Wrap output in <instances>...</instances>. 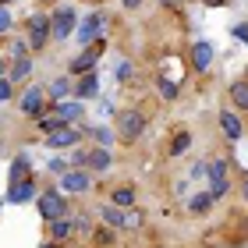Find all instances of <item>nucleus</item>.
<instances>
[{"label":"nucleus","mask_w":248,"mask_h":248,"mask_svg":"<svg viewBox=\"0 0 248 248\" xmlns=\"http://www.w3.org/2000/svg\"><path fill=\"white\" fill-rule=\"evenodd\" d=\"M25 32H29V39H25L29 50H46V39H50V15H43V11L29 15Z\"/></svg>","instance_id":"nucleus-6"},{"label":"nucleus","mask_w":248,"mask_h":248,"mask_svg":"<svg viewBox=\"0 0 248 248\" xmlns=\"http://www.w3.org/2000/svg\"><path fill=\"white\" fill-rule=\"evenodd\" d=\"M29 170H32V167H29V156H25V153H18V156H15V163H11V185L29 181V177H32Z\"/></svg>","instance_id":"nucleus-19"},{"label":"nucleus","mask_w":248,"mask_h":248,"mask_svg":"<svg viewBox=\"0 0 248 248\" xmlns=\"http://www.w3.org/2000/svg\"><path fill=\"white\" fill-rule=\"evenodd\" d=\"M110 206H117V209H131L135 206V188L131 185H121L110 191Z\"/></svg>","instance_id":"nucleus-18"},{"label":"nucleus","mask_w":248,"mask_h":248,"mask_svg":"<svg viewBox=\"0 0 248 248\" xmlns=\"http://www.w3.org/2000/svg\"><path fill=\"white\" fill-rule=\"evenodd\" d=\"M61 188L67 191V195H82V191L93 188V174L78 170V167H67V170L61 174Z\"/></svg>","instance_id":"nucleus-11"},{"label":"nucleus","mask_w":248,"mask_h":248,"mask_svg":"<svg viewBox=\"0 0 248 248\" xmlns=\"http://www.w3.org/2000/svg\"><path fill=\"white\" fill-rule=\"evenodd\" d=\"M114 121H117L114 124V135L121 142H135L145 131V114H142V110H121Z\"/></svg>","instance_id":"nucleus-5"},{"label":"nucleus","mask_w":248,"mask_h":248,"mask_svg":"<svg viewBox=\"0 0 248 248\" xmlns=\"http://www.w3.org/2000/svg\"><path fill=\"white\" fill-rule=\"evenodd\" d=\"M50 170L53 174H64L67 170V160H61V156H57V160H50Z\"/></svg>","instance_id":"nucleus-33"},{"label":"nucleus","mask_w":248,"mask_h":248,"mask_svg":"<svg viewBox=\"0 0 248 248\" xmlns=\"http://www.w3.org/2000/svg\"><path fill=\"white\" fill-rule=\"evenodd\" d=\"M75 145H82V131L71 128V124H64V128H57V131L46 135V149H53V153L75 149Z\"/></svg>","instance_id":"nucleus-9"},{"label":"nucleus","mask_w":248,"mask_h":248,"mask_svg":"<svg viewBox=\"0 0 248 248\" xmlns=\"http://www.w3.org/2000/svg\"><path fill=\"white\" fill-rule=\"evenodd\" d=\"M75 29H78V11H75V4L53 7V15H50V36L53 39H71Z\"/></svg>","instance_id":"nucleus-3"},{"label":"nucleus","mask_w":248,"mask_h":248,"mask_svg":"<svg viewBox=\"0 0 248 248\" xmlns=\"http://www.w3.org/2000/svg\"><path fill=\"white\" fill-rule=\"evenodd\" d=\"M99 217H103V223H110V227H117V231L139 227V223H142L139 213H124V209H117V206H103V209H99Z\"/></svg>","instance_id":"nucleus-13"},{"label":"nucleus","mask_w":248,"mask_h":248,"mask_svg":"<svg viewBox=\"0 0 248 248\" xmlns=\"http://www.w3.org/2000/svg\"><path fill=\"white\" fill-rule=\"evenodd\" d=\"M71 78H57V82H50V89H46V99H53V103H64V96L71 93Z\"/></svg>","instance_id":"nucleus-23"},{"label":"nucleus","mask_w":248,"mask_h":248,"mask_svg":"<svg viewBox=\"0 0 248 248\" xmlns=\"http://www.w3.org/2000/svg\"><path fill=\"white\" fill-rule=\"evenodd\" d=\"M11 96H15V82H11V78H0V103H7Z\"/></svg>","instance_id":"nucleus-29"},{"label":"nucleus","mask_w":248,"mask_h":248,"mask_svg":"<svg viewBox=\"0 0 248 248\" xmlns=\"http://www.w3.org/2000/svg\"><path fill=\"white\" fill-rule=\"evenodd\" d=\"M217 117H220V131L227 135L231 142H238L241 135H245V121L238 117V110H220Z\"/></svg>","instance_id":"nucleus-14"},{"label":"nucleus","mask_w":248,"mask_h":248,"mask_svg":"<svg viewBox=\"0 0 248 248\" xmlns=\"http://www.w3.org/2000/svg\"><path fill=\"white\" fill-rule=\"evenodd\" d=\"M188 149H191V131H177L174 142H170V149H167V156H185Z\"/></svg>","instance_id":"nucleus-25"},{"label":"nucleus","mask_w":248,"mask_h":248,"mask_svg":"<svg viewBox=\"0 0 248 248\" xmlns=\"http://www.w3.org/2000/svg\"><path fill=\"white\" fill-rule=\"evenodd\" d=\"M128 78H135V64L131 61H121L117 64V82H128Z\"/></svg>","instance_id":"nucleus-28"},{"label":"nucleus","mask_w":248,"mask_h":248,"mask_svg":"<svg viewBox=\"0 0 248 248\" xmlns=\"http://www.w3.org/2000/svg\"><path fill=\"white\" fill-rule=\"evenodd\" d=\"M245 128H248V117H245Z\"/></svg>","instance_id":"nucleus-41"},{"label":"nucleus","mask_w":248,"mask_h":248,"mask_svg":"<svg viewBox=\"0 0 248 248\" xmlns=\"http://www.w3.org/2000/svg\"><path fill=\"white\" fill-rule=\"evenodd\" d=\"M231 103H234V110H245L248 114V82L245 78H238V82L231 85Z\"/></svg>","instance_id":"nucleus-20"},{"label":"nucleus","mask_w":248,"mask_h":248,"mask_svg":"<svg viewBox=\"0 0 248 248\" xmlns=\"http://www.w3.org/2000/svg\"><path fill=\"white\" fill-rule=\"evenodd\" d=\"M36 124H39V131H46V135H50V131H57V128H64V121L53 114V110H50V114H39Z\"/></svg>","instance_id":"nucleus-27"},{"label":"nucleus","mask_w":248,"mask_h":248,"mask_svg":"<svg viewBox=\"0 0 248 248\" xmlns=\"http://www.w3.org/2000/svg\"><path fill=\"white\" fill-rule=\"evenodd\" d=\"M39 248H64V245H57V241H43Z\"/></svg>","instance_id":"nucleus-36"},{"label":"nucleus","mask_w":248,"mask_h":248,"mask_svg":"<svg viewBox=\"0 0 248 248\" xmlns=\"http://www.w3.org/2000/svg\"><path fill=\"white\" fill-rule=\"evenodd\" d=\"M43 103H46V85H29L18 99V110L25 117H39L43 114Z\"/></svg>","instance_id":"nucleus-10"},{"label":"nucleus","mask_w":248,"mask_h":248,"mask_svg":"<svg viewBox=\"0 0 248 248\" xmlns=\"http://www.w3.org/2000/svg\"><path fill=\"white\" fill-rule=\"evenodd\" d=\"M71 234H75V223L67 220V217L50 223V241H57V245H61V241H67V238H71Z\"/></svg>","instance_id":"nucleus-21"},{"label":"nucleus","mask_w":248,"mask_h":248,"mask_svg":"<svg viewBox=\"0 0 248 248\" xmlns=\"http://www.w3.org/2000/svg\"><path fill=\"white\" fill-rule=\"evenodd\" d=\"M188 61H191V71H199V75H206L213 61H217V46H213L209 39H195L191 43V53H188Z\"/></svg>","instance_id":"nucleus-8"},{"label":"nucleus","mask_w":248,"mask_h":248,"mask_svg":"<svg viewBox=\"0 0 248 248\" xmlns=\"http://www.w3.org/2000/svg\"><path fill=\"white\" fill-rule=\"evenodd\" d=\"M107 53V36L103 39H96V43H89V46L78 53V57L67 64V75L71 78H82V75H93L96 71V64H99V57Z\"/></svg>","instance_id":"nucleus-1"},{"label":"nucleus","mask_w":248,"mask_h":248,"mask_svg":"<svg viewBox=\"0 0 248 248\" xmlns=\"http://www.w3.org/2000/svg\"><path fill=\"white\" fill-rule=\"evenodd\" d=\"M36 206H39V213H43V220H46V223L67 217V199H64V191H43Z\"/></svg>","instance_id":"nucleus-7"},{"label":"nucleus","mask_w":248,"mask_h":248,"mask_svg":"<svg viewBox=\"0 0 248 248\" xmlns=\"http://www.w3.org/2000/svg\"><path fill=\"white\" fill-rule=\"evenodd\" d=\"M89 135H93V139L99 142V149H107V145L117 139V135H114V128H103V124H93V128H89Z\"/></svg>","instance_id":"nucleus-26"},{"label":"nucleus","mask_w":248,"mask_h":248,"mask_svg":"<svg viewBox=\"0 0 248 248\" xmlns=\"http://www.w3.org/2000/svg\"><path fill=\"white\" fill-rule=\"evenodd\" d=\"M4 4H11V0H0V7H4Z\"/></svg>","instance_id":"nucleus-39"},{"label":"nucleus","mask_w":248,"mask_h":248,"mask_svg":"<svg viewBox=\"0 0 248 248\" xmlns=\"http://www.w3.org/2000/svg\"><path fill=\"white\" fill-rule=\"evenodd\" d=\"M71 93H75L78 103H85V99H96V96H99V78H96V71L75 78V89H71Z\"/></svg>","instance_id":"nucleus-15"},{"label":"nucleus","mask_w":248,"mask_h":248,"mask_svg":"<svg viewBox=\"0 0 248 248\" xmlns=\"http://www.w3.org/2000/svg\"><path fill=\"white\" fill-rule=\"evenodd\" d=\"M245 82H248V67H245Z\"/></svg>","instance_id":"nucleus-40"},{"label":"nucleus","mask_w":248,"mask_h":248,"mask_svg":"<svg viewBox=\"0 0 248 248\" xmlns=\"http://www.w3.org/2000/svg\"><path fill=\"white\" fill-rule=\"evenodd\" d=\"M206 7H227V0H202Z\"/></svg>","instance_id":"nucleus-34"},{"label":"nucleus","mask_w":248,"mask_h":248,"mask_svg":"<svg viewBox=\"0 0 248 248\" xmlns=\"http://www.w3.org/2000/svg\"><path fill=\"white\" fill-rule=\"evenodd\" d=\"M245 199H248V177H245Z\"/></svg>","instance_id":"nucleus-38"},{"label":"nucleus","mask_w":248,"mask_h":248,"mask_svg":"<svg viewBox=\"0 0 248 248\" xmlns=\"http://www.w3.org/2000/svg\"><path fill=\"white\" fill-rule=\"evenodd\" d=\"M110 163H114V156H110V149H75L71 153V167H78V170H89V174H103L110 170Z\"/></svg>","instance_id":"nucleus-2"},{"label":"nucleus","mask_w":248,"mask_h":248,"mask_svg":"<svg viewBox=\"0 0 248 248\" xmlns=\"http://www.w3.org/2000/svg\"><path fill=\"white\" fill-rule=\"evenodd\" d=\"M7 32H11V11L0 7V36H7Z\"/></svg>","instance_id":"nucleus-31"},{"label":"nucleus","mask_w":248,"mask_h":248,"mask_svg":"<svg viewBox=\"0 0 248 248\" xmlns=\"http://www.w3.org/2000/svg\"><path fill=\"white\" fill-rule=\"evenodd\" d=\"M103 29H107V15H103V11H93V15H85L82 21H78V29H75V43L85 50L89 43L103 39Z\"/></svg>","instance_id":"nucleus-4"},{"label":"nucleus","mask_w":248,"mask_h":248,"mask_svg":"<svg viewBox=\"0 0 248 248\" xmlns=\"http://www.w3.org/2000/svg\"><path fill=\"white\" fill-rule=\"evenodd\" d=\"M213 202H217V199H213L209 191H199V195H191V199H188V213L202 217V213H209V209H213Z\"/></svg>","instance_id":"nucleus-22"},{"label":"nucleus","mask_w":248,"mask_h":248,"mask_svg":"<svg viewBox=\"0 0 248 248\" xmlns=\"http://www.w3.org/2000/svg\"><path fill=\"white\" fill-rule=\"evenodd\" d=\"M121 4L128 7V11H135V7H142V0H121Z\"/></svg>","instance_id":"nucleus-35"},{"label":"nucleus","mask_w":248,"mask_h":248,"mask_svg":"<svg viewBox=\"0 0 248 248\" xmlns=\"http://www.w3.org/2000/svg\"><path fill=\"white\" fill-rule=\"evenodd\" d=\"M29 75H32V61H29V57H18L15 64L7 67V78H11V82H21V78H29Z\"/></svg>","instance_id":"nucleus-24"},{"label":"nucleus","mask_w":248,"mask_h":248,"mask_svg":"<svg viewBox=\"0 0 248 248\" xmlns=\"http://www.w3.org/2000/svg\"><path fill=\"white\" fill-rule=\"evenodd\" d=\"M53 114H57L64 124H71L78 117H85V107L78 103V99H67V103H53Z\"/></svg>","instance_id":"nucleus-17"},{"label":"nucleus","mask_w":248,"mask_h":248,"mask_svg":"<svg viewBox=\"0 0 248 248\" xmlns=\"http://www.w3.org/2000/svg\"><path fill=\"white\" fill-rule=\"evenodd\" d=\"M0 209H4V202H0Z\"/></svg>","instance_id":"nucleus-42"},{"label":"nucleus","mask_w":248,"mask_h":248,"mask_svg":"<svg viewBox=\"0 0 248 248\" xmlns=\"http://www.w3.org/2000/svg\"><path fill=\"white\" fill-rule=\"evenodd\" d=\"M29 199H39V188L36 181H18V185H7V202H15V206H21V202H29Z\"/></svg>","instance_id":"nucleus-16"},{"label":"nucleus","mask_w":248,"mask_h":248,"mask_svg":"<svg viewBox=\"0 0 248 248\" xmlns=\"http://www.w3.org/2000/svg\"><path fill=\"white\" fill-rule=\"evenodd\" d=\"M202 167H206V177H209V195L213 199H220L223 195V191H227V160H209V163H202Z\"/></svg>","instance_id":"nucleus-12"},{"label":"nucleus","mask_w":248,"mask_h":248,"mask_svg":"<svg viewBox=\"0 0 248 248\" xmlns=\"http://www.w3.org/2000/svg\"><path fill=\"white\" fill-rule=\"evenodd\" d=\"M231 36L238 39V43H245V46H248V21H238V25L231 29Z\"/></svg>","instance_id":"nucleus-30"},{"label":"nucleus","mask_w":248,"mask_h":248,"mask_svg":"<svg viewBox=\"0 0 248 248\" xmlns=\"http://www.w3.org/2000/svg\"><path fill=\"white\" fill-rule=\"evenodd\" d=\"M0 78H7V64H4V57H0Z\"/></svg>","instance_id":"nucleus-37"},{"label":"nucleus","mask_w":248,"mask_h":248,"mask_svg":"<svg viewBox=\"0 0 248 248\" xmlns=\"http://www.w3.org/2000/svg\"><path fill=\"white\" fill-rule=\"evenodd\" d=\"M96 245H114V231H96Z\"/></svg>","instance_id":"nucleus-32"}]
</instances>
